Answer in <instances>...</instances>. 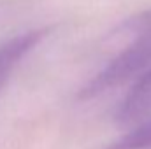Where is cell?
I'll return each mask as SVG.
<instances>
[{"mask_svg":"<svg viewBox=\"0 0 151 149\" xmlns=\"http://www.w3.org/2000/svg\"><path fill=\"white\" fill-rule=\"evenodd\" d=\"M134 79V84L114 112V121L119 126L142 123L151 114V67Z\"/></svg>","mask_w":151,"mask_h":149,"instance_id":"2","label":"cell"},{"mask_svg":"<svg viewBox=\"0 0 151 149\" xmlns=\"http://www.w3.org/2000/svg\"><path fill=\"white\" fill-rule=\"evenodd\" d=\"M106 149H151V119L139 123Z\"/></svg>","mask_w":151,"mask_h":149,"instance_id":"4","label":"cell"},{"mask_svg":"<svg viewBox=\"0 0 151 149\" xmlns=\"http://www.w3.org/2000/svg\"><path fill=\"white\" fill-rule=\"evenodd\" d=\"M134 34L132 42L93 75L79 91V100H90L111 88H116L151 67V9L137 14L127 23Z\"/></svg>","mask_w":151,"mask_h":149,"instance_id":"1","label":"cell"},{"mask_svg":"<svg viewBox=\"0 0 151 149\" xmlns=\"http://www.w3.org/2000/svg\"><path fill=\"white\" fill-rule=\"evenodd\" d=\"M47 32H49L47 28L30 30L27 34L16 35L14 39L0 46V91L5 86L7 79L11 77L12 70L16 69V65L47 35Z\"/></svg>","mask_w":151,"mask_h":149,"instance_id":"3","label":"cell"}]
</instances>
